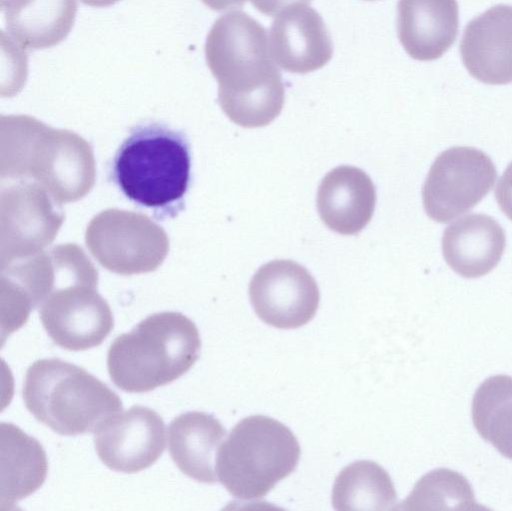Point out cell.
Returning a JSON list of instances; mask_svg holds the SVG:
<instances>
[{"instance_id":"cell-1","label":"cell","mask_w":512,"mask_h":511,"mask_svg":"<svg viewBox=\"0 0 512 511\" xmlns=\"http://www.w3.org/2000/svg\"><path fill=\"white\" fill-rule=\"evenodd\" d=\"M204 51L218 83V103L232 122L262 127L281 113L285 86L266 29L257 20L240 11L220 16L207 34Z\"/></svg>"},{"instance_id":"cell-2","label":"cell","mask_w":512,"mask_h":511,"mask_svg":"<svg viewBox=\"0 0 512 511\" xmlns=\"http://www.w3.org/2000/svg\"><path fill=\"white\" fill-rule=\"evenodd\" d=\"M0 172L2 181L38 183L63 204L91 191L96 163L91 145L80 135L28 115H2Z\"/></svg>"},{"instance_id":"cell-3","label":"cell","mask_w":512,"mask_h":511,"mask_svg":"<svg viewBox=\"0 0 512 511\" xmlns=\"http://www.w3.org/2000/svg\"><path fill=\"white\" fill-rule=\"evenodd\" d=\"M200 351L196 324L180 312L163 311L147 316L112 342L107 369L119 389L148 392L184 375Z\"/></svg>"},{"instance_id":"cell-4","label":"cell","mask_w":512,"mask_h":511,"mask_svg":"<svg viewBox=\"0 0 512 511\" xmlns=\"http://www.w3.org/2000/svg\"><path fill=\"white\" fill-rule=\"evenodd\" d=\"M111 172L129 200L174 216L182 209L191 180L189 143L163 124L138 125L119 147Z\"/></svg>"},{"instance_id":"cell-5","label":"cell","mask_w":512,"mask_h":511,"mask_svg":"<svg viewBox=\"0 0 512 511\" xmlns=\"http://www.w3.org/2000/svg\"><path fill=\"white\" fill-rule=\"evenodd\" d=\"M22 395L28 411L63 436L95 432L123 408L104 382L59 358L35 361L26 372Z\"/></svg>"},{"instance_id":"cell-6","label":"cell","mask_w":512,"mask_h":511,"mask_svg":"<svg viewBox=\"0 0 512 511\" xmlns=\"http://www.w3.org/2000/svg\"><path fill=\"white\" fill-rule=\"evenodd\" d=\"M300 445L280 421L263 415L239 421L218 449V481L235 498L264 497L297 467Z\"/></svg>"},{"instance_id":"cell-7","label":"cell","mask_w":512,"mask_h":511,"mask_svg":"<svg viewBox=\"0 0 512 511\" xmlns=\"http://www.w3.org/2000/svg\"><path fill=\"white\" fill-rule=\"evenodd\" d=\"M85 242L102 267L120 275L155 271L169 251V238L148 216L107 209L92 218Z\"/></svg>"},{"instance_id":"cell-8","label":"cell","mask_w":512,"mask_h":511,"mask_svg":"<svg viewBox=\"0 0 512 511\" xmlns=\"http://www.w3.org/2000/svg\"><path fill=\"white\" fill-rule=\"evenodd\" d=\"M497 177L491 158L483 151L455 146L441 152L422 187L426 214L447 223L466 213L489 193Z\"/></svg>"},{"instance_id":"cell-9","label":"cell","mask_w":512,"mask_h":511,"mask_svg":"<svg viewBox=\"0 0 512 511\" xmlns=\"http://www.w3.org/2000/svg\"><path fill=\"white\" fill-rule=\"evenodd\" d=\"M65 215L42 186L8 181L1 188V263L37 254L56 237Z\"/></svg>"},{"instance_id":"cell-10","label":"cell","mask_w":512,"mask_h":511,"mask_svg":"<svg viewBox=\"0 0 512 511\" xmlns=\"http://www.w3.org/2000/svg\"><path fill=\"white\" fill-rule=\"evenodd\" d=\"M97 285L82 281L57 287L40 305L41 323L57 346L87 350L99 346L113 330L112 310Z\"/></svg>"},{"instance_id":"cell-11","label":"cell","mask_w":512,"mask_h":511,"mask_svg":"<svg viewBox=\"0 0 512 511\" xmlns=\"http://www.w3.org/2000/svg\"><path fill=\"white\" fill-rule=\"evenodd\" d=\"M249 298L264 323L278 329H295L315 316L320 292L305 267L292 260H273L252 277Z\"/></svg>"},{"instance_id":"cell-12","label":"cell","mask_w":512,"mask_h":511,"mask_svg":"<svg viewBox=\"0 0 512 511\" xmlns=\"http://www.w3.org/2000/svg\"><path fill=\"white\" fill-rule=\"evenodd\" d=\"M165 441L162 417L142 405L112 415L94 432L99 459L109 469L122 473L150 467L163 454Z\"/></svg>"},{"instance_id":"cell-13","label":"cell","mask_w":512,"mask_h":511,"mask_svg":"<svg viewBox=\"0 0 512 511\" xmlns=\"http://www.w3.org/2000/svg\"><path fill=\"white\" fill-rule=\"evenodd\" d=\"M271 56L281 69L306 74L325 66L333 56V43L320 14L298 5L282 11L269 30Z\"/></svg>"},{"instance_id":"cell-14","label":"cell","mask_w":512,"mask_h":511,"mask_svg":"<svg viewBox=\"0 0 512 511\" xmlns=\"http://www.w3.org/2000/svg\"><path fill=\"white\" fill-rule=\"evenodd\" d=\"M462 62L475 79L490 85L512 82V6L498 4L472 19L460 42Z\"/></svg>"},{"instance_id":"cell-15","label":"cell","mask_w":512,"mask_h":511,"mask_svg":"<svg viewBox=\"0 0 512 511\" xmlns=\"http://www.w3.org/2000/svg\"><path fill=\"white\" fill-rule=\"evenodd\" d=\"M458 28L456 0H398V39L413 59L440 58L455 42Z\"/></svg>"},{"instance_id":"cell-16","label":"cell","mask_w":512,"mask_h":511,"mask_svg":"<svg viewBox=\"0 0 512 511\" xmlns=\"http://www.w3.org/2000/svg\"><path fill=\"white\" fill-rule=\"evenodd\" d=\"M376 205L371 178L354 166H338L322 179L317 210L331 230L342 235L359 233L370 222Z\"/></svg>"},{"instance_id":"cell-17","label":"cell","mask_w":512,"mask_h":511,"mask_svg":"<svg viewBox=\"0 0 512 511\" xmlns=\"http://www.w3.org/2000/svg\"><path fill=\"white\" fill-rule=\"evenodd\" d=\"M506 246L502 226L486 214H468L443 232L442 253L448 266L464 278L488 274L499 263Z\"/></svg>"},{"instance_id":"cell-18","label":"cell","mask_w":512,"mask_h":511,"mask_svg":"<svg viewBox=\"0 0 512 511\" xmlns=\"http://www.w3.org/2000/svg\"><path fill=\"white\" fill-rule=\"evenodd\" d=\"M226 429L210 413L188 411L175 417L168 428V450L176 466L197 482L218 481L216 456Z\"/></svg>"},{"instance_id":"cell-19","label":"cell","mask_w":512,"mask_h":511,"mask_svg":"<svg viewBox=\"0 0 512 511\" xmlns=\"http://www.w3.org/2000/svg\"><path fill=\"white\" fill-rule=\"evenodd\" d=\"M77 0H9L1 6L5 28L21 48L58 45L73 28Z\"/></svg>"},{"instance_id":"cell-20","label":"cell","mask_w":512,"mask_h":511,"mask_svg":"<svg viewBox=\"0 0 512 511\" xmlns=\"http://www.w3.org/2000/svg\"><path fill=\"white\" fill-rule=\"evenodd\" d=\"M1 504L13 505L38 490L48 472L40 442L13 423L1 426Z\"/></svg>"},{"instance_id":"cell-21","label":"cell","mask_w":512,"mask_h":511,"mask_svg":"<svg viewBox=\"0 0 512 511\" xmlns=\"http://www.w3.org/2000/svg\"><path fill=\"white\" fill-rule=\"evenodd\" d=\"M397 495L387 471L374 461L359 460L335 479L332 505L339 511L396 510Z\"/></svg>"},{"instance_id":"cell-22","label":"cell","mask_w":512,"mask_h":511,"mask_svg":"<svg viewBox=\"0 0 512 511\" xmlns=\"http://www.w3.org/2000/svg\"><path fill=\"white\" fill-rule=\"evenodd\" d=\"M471 414L478 434L512 460V377L485 379L475 391Z\"/></svg>"},{"instance_id":"cell-23","label":"cell","mask_w":512,"mask_h":511,"mask_svg":"<svg viewBox=\"0 0 512 511\" xmlns=\"http://www.w3.org/2000/svg\"><path fill=\"white\" fill-rule=\"evenodd\" d=\"M472 486L460 473L437 468L422 476L397 510H480Z\"/></svg>"},{"instance_id":"cell-24","label":"cell","mask_w":512,"mask_h":511,"mask_svg":"<svg viewBox=\"0 0 512 511\" xmlns=\"http://www.w3.org/2000/svg\"><path fill=\"white\" fill-rule=\"evenodd\" d=\"M495 198L502 212L512 220V162L497 183Z\"/></svg>"},{"instance_id":"cell-25","label":"cell","mask_w":512,"mask_h":511,"mask_svg":"<svg viewBox=\"0 0 512 511\" xmlns=\"http://www.w3.org/2000/svg\"><path fill=\"white\" fill-rule=\"evenodd\" d=\"M262 14L273 17L282 11L298 5H307L311 0H250Z\"/></svg>"},{"instance_id":"cell-26","label":"cell","mask_w":512,"mask_h":511,"mask_svg":"<svg viewBox=\"0 0 512 511\" xmlns=\"http://www.w3.org/2000/svg\"><path fill=\"white\" fill-rule=\"evenodd\" d=\"M210 9L221 12L231 9H240L247 0H201Z\"/></svg>"},{"instance_id":"cell-27","label":"cell","mask_w":512,"mask_h":511,"mask_svg":"<svg viewBox=\"0 0 512 511\" xmlns=\"http://www.w3.org/2000/svg\"><path fill=\"white\" fill-rule=\"evenodd\" d=\"M83 4L91 7H109L120 0H80Z\"/></svg>"},{"instance_id":"cell-28","label":"cell","mask_w":512,"mask_h":511,"mask_svg":"<svg viewBox=\"0 0 512 511\" xmlns=\"http://www.w3.org/2000/svg\"><path fill=\"white\" fill-rule=\"evenodd\" d=\"M9 0H1V6L7 3Z\"/></svg>"}]
</instances>
